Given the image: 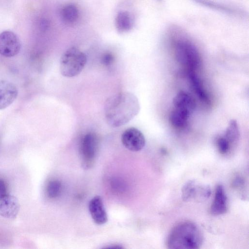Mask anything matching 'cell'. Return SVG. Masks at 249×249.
<instances>
[{
    "label": "cell",
    "instance_id": "52a82bcc",
    "mask_svg": "<svg viewBox=\"0 0 249 249\" xmlns=\"http://www.w3.org/2000/svg\"><path fill=\"white\" fill-rule=\"evenodd\" d=\"M121 141L124 146L130 151L136 152L145 146V139L143 134L135 127H130L122 133Z\"/></svg>",
    "mask_w": 249,
    "mask_h": 249
},
{
    "label": "cell",
    "instance_id": "8992f818",
    "mask_svg": "<svg viewBox=\"0 0 249 249\" xmlns=\"http://www.w3.org/2000/svg\"><path fill=\"white\" fill-rule=\"evenodd\" d=\"M21 43L18 36L13 32L4 31L0 33V54L11 57L20 51Z\"/></svg>",
    "mask_w": 249,
    "mask_h": 249
},
{
    "label": "cell",
    "instance_id": "8fae6325",
    "mask_svg": "<svg viewBox=\"0 0 249 249\" xmlns=\"http://www.w3.org/2000/svg\"><path fill=\"white\" fill-rule=\"evenodd\" d=\"M89 209L93 220L97 224L102 225L107 221V213L100 196H95L90 200Z\"/></svg>",
    "mask_w": 249,
    "mask_h": 249
},
{
    "label": "cell",
    "instance_id": "30bf717a",
    "mask_svg": "<svg viewBox=\"0 0 249 249\" xmlns=\"http://www.w3.org/2000/svg\"><path fill=\"white\" fill-rule=\"evenodd\" d=\"M20 205L14 196L6 195L0 199V215L6 218H15L19 210Z\"/></svg>",
    "mask_w": 249,
    "mask_h": 249
},
{
    "label": "cell",
    "instance_id": "277c9868",
    "mask_svg": "<svg viewBox=\"0 0 249 249\" xmlns=\"http://www.w3.org/2000/svg\"><path fill=\"white\" fill-rule=\"evenodd\" d=\"M175 55L177 60L188 69L194 71L199 66L200 56L196 47L187 39H180L175 44Z\"/></svg>",
    "mask_w": 249,
    "mask_h": 249
},
{
    "label": "cell",
    "instance_id": "5bb4252c",
    "mask_svg": "<svg viewBox=\"0 0 249 249\" xmlns=\"http://www.w3.org/2000/svg\"><path fill=\"white\" fill-rule=\"evenodd\" d=\"M190 115L184 111L175 108L170 114L169 122L176 128L184 129L187 125Z\"/></svg>",
    "mask_w": 249,
    "mask_h": 249
},
{
    "label": "cell",
    "instance_id": "d6986e66",
    "mask_svg": "<svg viewBox=\"0 0 249 249\" xmlns=\"http://www.w3.org/2000/svg\"><path fill=\"white\" fill-rule=\"evenodd\" d=\"M205 7H209L218 11L229 14L234 13V11L231 8L220 4L212 0H193Z\"/></svg>",
    "mask_w": 249,
    "mask_h": 249
},
{
    "label": "cell",
    "instance_id": "44dd1931",
    "mask_svg": "<svg viewBox=\"0 0 249 249\" xmlns=\"http://www.w3.org/2000/svg\"><path fill=\"white\" fill-rule=\"evenodd\" d=\"M62 185L60 181L54 179L49 182L47 186L46 192L50 198L57 197L61 191Z\"/></svg>",
    "mask_w": 249,
    "mask_h": 249
},
{
    "label": "cell",
    "instance_id": "9c48e42d",
    "mask_svg": "<svg viewBox=\"0 0 249 249\" xmlns=\"http://www.w3.org/2000/svg\"><path fill=\"white\" fill-rule=\"evenodd\" d=\"M228 209V199L223 186L218 184L216 187L213 201L210 208V213L213 215L223 214Z\"/></svg>",
    "mask_w": 249,
    "mask_h": 249
},
{
    "label": "cell",
    "instance_id": "484cf974",
    "mask_svg": "<svg viewBox=\"0 0 249 249\" xmlns=\"http://www.w3.org/2000/svg\"><path fill=\"white\" fill-rule=\"evenodd\" d=\"M41 28L43 30H46V28L48 27V23L46 20H42L41 22Z\"/></svg>",
    "mask_w": 249,
    "mask_h": 249
},
{
    "label": "cell",
    "instance_id": "d4e9b609",
    "mask_svg": "<svg viewBox=\"0 0 249 249\" xmlns=\"http://www.w3.org/2000/svg\"><path fill=\"white\" fill-rule=\"evenodd\" d=\"M7 186L4 181L0 178V199L7 195Z\"/></svg>",
    "mask_w": 249,
    "mask_h": 249
},
{
    "label": "cell",
    "instance_id": "ba28073f",
    "mask_svg": "<svg viewBox=\"0 0 249 249\" xmlns=\"http://www.w3.org/2000/svg\"><path fill=\"white\" fill-rule=\"evenodd\" d=\"M18 90L15 85L6 80H0V109L11 105L17 98Z\"/></svg>",
    "mask_w": 249,
    "mask_h": 249
},
{
    "label": "cell",
    "instance_id": "5b68a950",
    "mask_svg": "<svg viewBox=\"0 0 249 249\" xmlns=\"http://www.w3.org/2000/svg\"><path fill=\"white\" fill-rule=\"evenodd\" d=\"M99 147V139L94 132H89L82 138L79 146L81 164L83 168H91L94 163Z\"/></svg>",
    "mask_w": 249,
    "mask_h": 249
},
{
    "label": "cell",
    "instance_id": "2e32d148",
    "mask_svg": "<svg viewBox=\"0 0 249 249\" xmlns=\"http://www.w3.org/2000/svg\"><path fill=\"white\" fill-rule=\"evenodd\" d=\"M115 27L119 32L128 31L132 27V22L129 14L126 11H121L115 18Z\"/></svg>",
    "mask_w": 249,
    "mask_h": 249
},
{
    "label": "cell",
    "instance_id": "4fadbf2b",
    "mask_svg": "<svg viewBox=\"0 0 249 249\" xmlns=\"http://www.w3.org/2000/svg\"><path fill=\"white\" fill-rule=\"evenodd\" d=\"M188 76L192 87L199 100L205 104H209L210 101L209 96L201 80L194 71H188Z\"/></svg>",
    "mask_w": 249,
    "mask_h": 249
},
{
    "label": "cell",
    "instance_id": "7c38bea8",
    "mask_svg": "<svg viewBox=\"0 0 249 249\" xmlns=\"http://www.w3.org/2000/svg\"><path fill=\"white\" fill-rule=\"evenodd\" d=\"M173 104L175 109L184 111L190 115L193 113L196 106L194 98L183 91H179L174 97Z\"/></svg>",
    "mask_w": 249,
    "mask_h": 249
},
{
    "label": "cell",
    "instance_id": "7402d4cb",
    "mask_svg": "<svg viewBox=\"0 0 249 249\" xmlns=\"http://www.w3.org/2000/svg\"><path fill=\"white\" fill-rule=\"evenodd\" d=\"M216 145L219 153L223 155L226 154L229 151L231 146L224 136L219 137L217 138Z\"/></svg>",
    "mask_w": 249,
    "mask_h": 249
},
{
    "label": "cell",
    "instance_id": "6da1fadb",
    "mask_svg": "<svg viewBox=\"0 0 249 249\" xmlns=\"http://www.w3.org/2000/svg\"><path fill=\"white\" fill-rule=\"evenodd\" d=\"M138 98L133 93L124 91L108 97L104 105L107 124L113 127L123 125L134 118L140 111Z\"/></svg>",
    "mask_w": 249,
    "mask_h": 249
},
{
    "label": "cell",
    "instance_id": "ffe728a7",
    "mask_svg": "<svg viewBox=\"0 0 249 249\" xmlns=\"http://www.w3.org/2000/svg\"><path fill=\"white\" fill-rule=\"evenodd\" d=\"M197 182L195 180H190L186 182L181 188V198L185 202L193 199L195 189Z\"/></svg>",
    "mask_w": 249,
    "mask_h": 249
},
{
    "label": "cell",
    "instance_id": "e0dca14e",
    "mask_svg": "<svg viewBox=\"0 0 249 249\" xmlns=\"http://www.w3.org/2000/svg\"><path fill=\"white\" fill-rule=\"evenodd\" d=\"M229 142L231 145L237 142L240 138V132L237 122L231 120L223 136Z\"/></svg>",
    "mask_w": 249,
    "mask_h": 249
},
{
    "label": "cell",
    "instance_id": "603a6c76",
    "mask_svg": "<svg viewBox=\"0 0 249 249\" xmlns=\"http://www.w3.org/2000/svg\"><path fill=\"white\" fill-rule=\"evenodd\" d=\"M114 56L111 53H106L101 56V63L106 67L111 66L114 63Z\"/></svg>",
    "mask_w": 249,
    "mask_h": 249
},
{
    "label": "cell",
    "instance_id": "9a60e30c",
    "mask_svg": "<svg viewBox=\"0 0 249 249\" xmlns=\"http://www.w3.org/2000/svg\"><path fill=\"white\" fill-rule=\"evenodd\" d=\"M61 17L66 23H74L79 18V10L74 4H69L63 7L61 11Z\"/></svg>",
    "mask_w": 249,
    "mask_h": 249
},
{
    "label": "cell",
    "instance_id": "cb8c5ba5",
    "mask_svg": "<svg viewBox=\"0 0 249 249\" xmlns=\"http://www.w3.org/2000/svg\"><path fill=\"white\" fill-rule=\"evenodd\" d=\"M232 184L234 189L241 192L245 187V182L242 177L237 176L233 179Z\"/></svg>",
    "mask_w": 249,
    "mask_h": 249
},
{
    "label": "cell",
    "instance_id": "4316f807",
    "mask_svg": "<svg viewBox=\"0 0 249 249\" xmlns=\"http://www.w3.org/2000/svg\"></svg>",
    "mask_w": 249,
    "mask_h": 249
},
{
    "label": "cell",
    "instance_id": "ac0fdd59",
    "mask_svg": "<svg viewBox=\"0 0 249 249\" xmlns=\"http://www.w3.org/2000/svg\"><path fill=\"white\" fill-rule=\"evenodd\" d=\"M211 194V190L209 186L197 183L193 199L197 202H202L207 200Z\"/></svg>",
    "mask_w": 249,
    "mask_h": 249
},
{
    "label": "cell",
    "instance_id": "7a4b0ae2",
    "mask_svg": "<svg viewBox=\"0 0 249 249\" xmlns=\"http://www.w3.org/2000/svg\"><path fill=\"white\" fill-rule=\"evenodd\" d=\"M202 231L194 223L185 221L179 223L170 231L167 240L168 248L197 249L203 242Z\"/></svg>",
    "mask_w": 249,
    "mask_h": 249
},
{
    "label": "cell",
    "instance_id": "3957f363",
    "mask_svg": "<svg viewBox=\"0 0 249 249\" xmlns=\"http://www.w3.org/2000/svg\"><path fill=\"white\" fill-rule=\"evenodd\" d=\"M85 53L75 47H71L62 54L60 61V71L66 77H73L78 75L87 63Z\"/></svg>",
    "mask_w": 249,
    "mask_h": 249
}]
</instances>
